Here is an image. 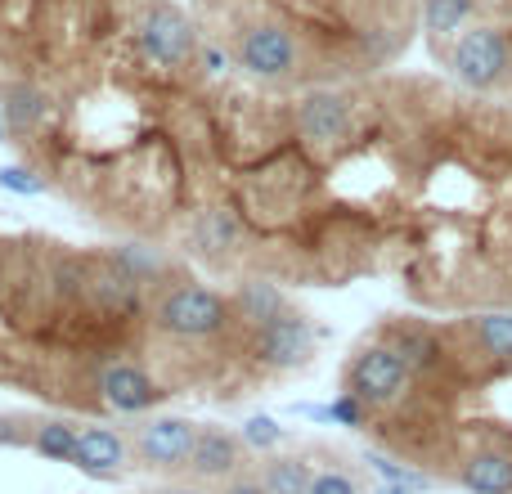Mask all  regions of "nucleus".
Instances as JSON below:
<instances>
[{"instance_id":"19","label":"nucleus","mask_w":512,"mask_h":494,"mask_svg":"<svg viewBox=\"0 0 512 494\" xmlns=\"http://www.w3.org/2000/svg\"><path fill=\"white\" fill-rule=\"evenodd\" d=\"M472 14V0H427V32H454Z\"/></svg>"},{"instance_id":"15","label":"nucleus","mask_w":512,"mask_h":494,"mask_svg":"<svg viewBox=\"0 0 512 494\" xmlns=\"http://www.w3.org/2000/svg\"><path fill=\"white\" fill-rule=\"evenodd\" d=\"M391 346L405 355V364H409L414 373H432L436 364H441V342H436L427 328H400Z\"/></svg>"},{"instance_id":"20","label":"nucleus","mask_w":512,"mask_h":494,"mask_svg":"<svg viewBox=\"0 0 512 494\" xmlns=\"http://www.w3.org/2000/svg\"><path fill=\"white\" fill-rule=\"evenodd\" d=\"M369 468L382 477V486H405V490H427V477L423 472H409V468H400L396 459H387V454H369Z\"/></svg>"},{"instance_id":"2","label":"nucleus","mask_w":512,"mask_h":494,"mask_svg":"<svg viewBox=\"0 0 512 494\" xmlns=\"http://www.w3.org/2000/svg\"><path fill=\"white\" fill-rule=\"evenodd\" d=\"M409 378H414V369L405 364V355H400L396 346L391 342L369 346V351H360V360L351 364V396H360L364 405H396V400L405 396Z\"/></svg>"},{"instance_id":"26","label":"nucleus","mask_w":512,"mask_h":494,"mask_svg":"<svg viewBox=\"0 0 512 494\" xmlns=\"http://www.w3.org/2000/svg\"><path fill=\"white\" fill-rule=\"evenodd\" d=\"M225 494H270V490H265V481H248V477H243V481H230Z\"/></svg>"},{"instance_id":"27","label":"nucleus","mask_w":512,"mask_h":494,"mask_svg":"<svg viewBox=\"0 0 512 494\" xmlns=\"http://www.w3.org/2000/svg\"><path fill=\"white\" fill-rule=\"evenodd\" d=\"M203 63H207V72H221V68H225V54H221V50H207Z\"/></svg>"},{"instance_id":"4","label":"nucleus","mask_w":512,"mask_h":494,"mask_svg":"<svg viewBox=\"0 0 512 494\" xmlns=\"http://www.w3.org/2000/svg\"><path fill=\"white\" fill-rule=\"evenodd\" d=\"M194 445H198V427L189 418H153L149 427L140 432V459L149 468H189L194 459Z\"/></svg>"},{"instance_id":"16","label":"nucleus","mask_w":512,"mask_h":494,"mask_svg":"<svg viewBox=\"0 0 512 494\" xmlns=\"http://www.w3.org/2000/svg\"><path fill=\"white\" fill-rule=\"evenodd\" d=\"M472 333L490 360H512V315H477Z\"/></svg>"},{"instance_id":"11","label":"nucleus","mask_w":512,"mask_h":494,"mask_svg":"<svg viewBox=\"0 0 512 494\" xmlns=\"http://www.w3.org/2000/svg\"><path fill=\"white\" fill-rule=\"evenodd\" d=\"M459 486L472 494H512V454L508 450H477L463 459Z\"/></svg>"},{"instance_id":"24","label":"nucleus","mask_w":512,"mask_h":494,"mask_svg":"<svg viewBox=\"0 0 512 494\" xmlns=\"http://www.w3.org/2000/svg\"><path fill=\"white\" fill-rule=\"evenodd\" d=\"M0 189H5V194H41V176H32V171L27 167H0Z\"/></svg>"},{"instance_id":"13","label":"nucleus","mask_w":512,"mask_h":494,"mask_svg":"<svg viewBox=\"0 0 512 494\" xmlns=\"http://www.w3.org/2000/svg\"><path fill=\"white\" fill-rule=\"evenodd\" d=\"M234 306H239V315L248 319V324H256V328H265L270 319L288 315V310H283V297H279V288H274V283H243L239 297H234Z\"/></svg>"},{"instance_id":"5","label":"nucleus","mask_w":512,"mask_h":494,"mask_svg":"<svg viewBox=\"0 0 512 494\" xmlns=\"http://www.w3.org/2000/svg\"><path fill=\"white\" fill-rule=\"evenodd\" d=\"M99 396H104L108 409L135 418V414H149L162 400V391L140 364H108V369L99 373Z\"/></svg>"},{"instance_id":"25","label":"nucleus","mask_w":512,"mask_h":494,"mask_svg":"<svg viewBox=\"0 0 512 494\" xmlns=\"http://www.w3.org/2000/svg\"><path fill=\"white\" fill-rule=\"evenodd\" d=\"M310 494H360V486H355V477H346V472H319V477L310 481Z\"/></svg>"},{"instance_id":"12","label":"nucleus","mask_w":512,"mask_h":494,"mask_svg":"<svg viewBox=\"0 0 512 494\" xmlns=\"http://www.w3.org/2000/svg\"><path fill=\"white\" fill-rule=\"evenodd\" d=\"M346 126H351V113H346V104L337 95H310L306 104H301V131H306L310 140L333 144L346 135Z\"/></svg>"},{"instance_id":"18","label":"nucleus","mask_w":512,"mask_h":494,"mask_svg":"<svg viewBox=\"0 0 512 494\" xmlns=\"http://www.w3.org/2000/svg\"><path fill=\"white\" fill-rule=\"evenodd\" d=\"M41 113H45V99L36 95V90H27V86H14V90H9V104H5L9 126H18V131H23V126H32Z\"/></svg>"},{"instance_id":"9","label":"nucleus","mask_w":512,"mask_h":494,"mask_svg":"<svg viewBox=\"0 0 512 494\" xmlns=\"http://www.w3.org/2000/svg\"><path fill=\"white\" fill-rule=\"evenodd\" d=\"M140 41H144V50H149L158 63H180L189 54V45H194V32H189L185 14H176V9L162 5V9H153V14H149Z\"/></svg>"},{"instance_id":"21","label":"nucleus","mask_w":512,"mask_h":494,"mask_svg":"<svg viewBox=\"0 0 512 494\" xmlns=\"http://www.w3.org/2000/svg\"><path fill=\"white\" fill-rule=\"evenodd\" d=\"M243 445H252V450H270V445H279V423L265 414H256L243 423Z\"/></svg>"},{"instance_id":"1","label":"nucleus","mask_w":512,"mask_h":494,"mask_svg":"<svg viewBox=\"0 0 512 494\" xmlns=\"http://www.w3.org/2000/svg\"><path fill=\"white\" fill-rule=\"evenodd\" d=\"M158 328L176 337H216L230 328V301L212 288H176L158 301Z\"/></svg>"},{"instance_id":"7","label":"nucleus","mask_w":512,"mask_h":494,"mask_svg":"<svg viewBox=\"0 0 512 494\" xmlns=\"http://www.w3.org/2000/svg\"><path fill=\"white\" fill-rule=\"evenodd\" d=\"M239 59L256 77H283L297 63V45H292V36L283 27H252L239 45Z\"/></svg>"},{"instance_id":"6","label":"nucleus","mask_w":512,"mask_h":494,"mask_svg":"<svg viewBox=\"0 0 512 494\" xmlns=\"http://www.w3.org/2000/svg\"><path fill=\"white\" fill-rule=\"evenodd\" d=\"M310 342H315V333H310V324L301 315H279L265 328H256V355L265 364H274V369L301 364L310 355Z\"/></svg>"},{"instance_id":"10","label":"nucleus","mask_w":512,"mask_h":494,"mask_svg":"<svg viewBox=\"0 0 512 494\" xmlns=\"http://www.w3.org/2000/svg\"><path fill=\"white\" fill-rule=\"evenodd\" d=\"M126 463V441L113 432V427H81L77 436V468L86 477H113Z\"/></svg>"},{"instance_id":"29","label":"nucleus","mask_w":512,"mask_h":494,"mask_svg":"<svg viewBox=\"0 0 512 494\" xmlns=\"http://www.w3.org/2000/svg\"><path fill=\"white\" fill-rule=\"evenodd\" d=\"M0 140H5V122H0Z\"/></svg>"},{"instance_id":"3","label":"nucleus","mask_w":512,"mask_h":494,"mask_svg":"<svg viewBox=\"0 0 512 494\" xmlns=\"http://www.w3.org/2000/svg\"><path fill=\"white\" fill-rule=\"evenodd\" d=\"M504 68H508V41L495 27L468 32L459 41V50H454V72H459V81H468V86H477V90L495 86V81L504 77Z\"/></svg>"},{"instance_id":"23","label":"nucleus","mask_w":512,"mask_h":494,"mask_svg":"<svg viewBox=\"0 0 512 494\" xmlns=\"http://www.w3.org/2000/svg\"><path fill=\"white\" fill-rule=\"evenodd\" d=\"M198 243H207V247H212V243L230 247V243H234V225L225 221L221 212H207L203 221H198ZM207 247H203V252H207Z\"/></svg>"},{"instance_id":"30","label":"nucleus","mask_w":512,"mask_h":494,"mask_svg":"<svg viewBox=\"0 0 512 494\" xmlns=\"http://www.w3.org/2000/svg\"><path fill=\"white\" fill-rule=\"evenodd\" d=\"M176 494H198V490H176Z\"/></svg>"},{"instance_id":"14","label":"nucleus","mask_w":512,"mask_h":494,"mask_svg":"<svg viewBox=\"0 0 512 494\" xmlns=\"http://www.w3.org/2000/svg\"><path fill=\"white\" fill-rule=\"evenodd\" d=\"M77 436H81V427L63 423V418L41 423L36 427V454L50 463H77Z\"/></svg>"},{"instance_id":"17","label":"nucleus","mask_w":512,"mask_h":494,"mask_svg":"<svg viewBox=\"0 0 512 494\" xmlns=\"http://www.w3.org/2000/svg\"><path fill=\"white\" fill-rule=\"evenodd\" d=\"M261 481H265V490L270 494H310L315 472H310L301 459H279V463H265Z\"/></svg>"},{"instance_id":"28","label":"nucleus","mask_w":512,"mask_h":494,"mask_svg":"<svg viewBox=\"0 0 512 494\" xmlns=\"http://www.w3.org/2000/svg\"><path fill=\"white\" fill-rule=\"evenodd\" d=\"M373 494H414V490H405V486H378Z\"/></svg>"},{"instance_id":"22","label":"nucleus","mask_w":512,"mask_h":494,"mask_svg":"<svg viewBox=\"0 0 512 494\" xmlns=\"http://www.w3.org/2000/svg\"><path fill=\"white\" fill-rule=\"evenodd\" d=\"M364 400L360 396H351V391H342V396L333 400V405L324 409V418H333V423H342V427H360L364 423Z\"/></svg>"},{"instance_id":"8","label":"nucleus","mask_w":512,"mask_h":494,"mask_svg":"<svg viewBox=\"0 0 512 494\" xmlns=\"http://www.w3.org/2000/svg\"><path fill=\"white\" fill-rule=\"evenodd\" d=\"M243 463V441L225 427H198V445H194V459H189V472L198 481H225L234 477Z\"/></svg>"}]
</instances>
